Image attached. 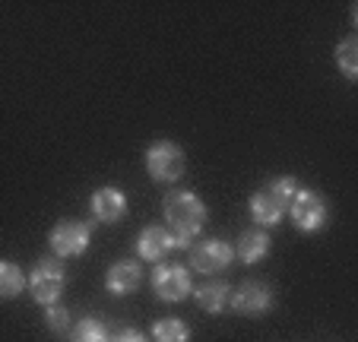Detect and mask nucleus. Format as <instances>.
Returning a JSON list of instances; mask_svg holds the SVG:
<instances>
[{
  "instance_id": "nucleus-1",
  "label": "nucleus",
  "mask_w": 358,
  "mask_h": 342,
  "mask_svg": "<svg viewBox=\"0 0 358 342\" xmlns=\"http://www.w3.org/2000/svg\"><path fill=\"white\" fill-rule=\"evenodd\" d=\"M162 215L175 244H190L206 222V203L190 190H171L162 203Z\"/></svg>"
},
{
  "instance_id": "nucleus-2",
  "label": "nucleus",
  "mask_w": 358,
  "mask_h": 342,
  "mask_svg": "<svg viewBox=\"0 0 358 342\" xmlns=\"http://www.w3.org/2000/svg\"><path fill=\"white\" fill-rule=\"evenodd\" d=\"M298 190L295 178H276L273 184H266L264 190L250 197V215L260 222V225H276L285 213H289V203Z\"/></svg>"
},
{
  "instance_id": "nucleus-3",
  "label": "nucleus",
  "mask_w": 358,
  "mask_h": 342,
  "mask_svg": "<svg viewBox=\"0 0 358 342\" xmlns=\"http://www.w3.org/2000/svg\"><path fill=\"white\" fill-rule=\"evenodd\" d=\"M64 285H67V269H64V263L61 260H51V257L38 260V266L32 269V279H29V289H32L35 301L45 304V308L57 304Z\"/></svg>"
},
{
  "instance_id": "nucleus-4",
  "label": "nucleus",
  "mask_w": 358,
  "mask_h": 342,
  "mask_svg": "<svg viewBox=\"0 0 358 342\" xmlns=\"http://www.w3.org/2000/svg\"><path fill=\"white\" fill-rule=\"evenodd\" d=\"M146 171L152 181L171 184L184 175V149L169 140H159L146 149Z\"/></svg>"
},
{
  "instance_id": "nucleus-5",
  "label": "nucleus",
  "mask_w": 358,
  "mask_h": 342,
  "mask_svg": "<svg viewBox=\"0 0 358 342\" xmlns=\"http://www.w3.org/2000/svg\"><path fill=\"white\" fill-rule=\"evenodd\" d=\"M289 215L298 231H317L327 219V203L314 190H295V197L289 203Z\"/></svg>"
},
{
  "instance_id": "nucleus-6",
  "label": "nucleus",
  "mask_w": 358,
  "mask_h": 342,
  "mask_svg": "<svg viewBox=\"0 0 358 342\" xmlns=\"http://www.w3.org/2000/svg\"><path fill=\"white\" fill-rule=\"evenodd\" d=\"M152 292L169 304L184 301V298L194 292V285H190V273L184 266H178V263H162V266L156 269V276H152Z\"/></svg>"
},
{
  "instance_id": "nucleus-7",
  "label": "nucleus",
  "mask_w": 358,
  "mask_h": 342,
  "mask_svg": "<svg viewBox=\"0 0 358 342\" xmlns=\"http://www.w3.org/2000/svg\"><path fill=\"white\" fill-rule=\"evenodd\" d=\"M89 241H92V231H89L86 222H57L51 228V248L57 257H80L86 254Z\"/></svg>"
},
{
  "instance_id": "nucleus-8",
  "label": "nucleus",
  "mask_w": 358,
  "mask_h": 342,
  "mask_svg": "<svg viewBox=\"0 0 358 342\" xmlns=\"http://www.w3.org/2000/svg\"><path fill=\"white\" fill-rule=\"evenodd\" d=\"M231 308L244 317H260L273 308V292L266 282H257V279H248L241 282L231 295Z\"/></svg>"
},
{
  "instance_id": "nucleus-9",
  "label": "nucleus",
  "mask_w": 358,
  "mask_h": 342,
  "mask_svg": "<svg viewBox=\"0 0 358 342\" xmlns=\"http://www.w3.org/2000/svg\"><path fill=\"white\" fill-rule=\"evenodd\" d=\"M229 263H231V248L225 241H219V238H210V241H200L190 248V266L206 276L222 273Z\"/></svg>"
},
{
  "instance_id": "nucleus-10",
  "label": "nucleus",
  "mask_w": 358,
  "mask_h": 342,
  "mask_svg": "<svg viewBox=\"0 0 358 342\" xmlns=\"http://www.w3.org/2000/svg\"><path fill=\"white\" fill-rule=\"evenodd\" d=\"M175 238H171V231L165 225H146L140 231V241H136V250H140L143 260L156 263L162 260V257H169L171 250H175Z\"/></svg>"
},
{
  "instance_id": "nucleus-11",
  "label": "nucleus",
  "mask_w": 358,
  "mask_h": 342,
  "mask_svg": "<svg viewBox=\"0 0 358 342\" xmlns=\"http://www.w3.org/2000/svg\"><path fill=\"white\" fill-rule=\"evenodd\" d=\"M124 213H127V197L117 187H99L92 194V215L99 222H121Z\"/></svg>"
},
{
  "instance_id": "nucleus-12",
  "label": "nucleus",
  "mask_w": 358,
  "mask_h": 342,
  "mask_svg": "<svg viewBox=\"0 0 358 342\" xmlns=\"http://www.w3.org/2000/svg\"><path fill=\"white\" fill-rule=\"evenodd\" d=\"M140 282H143V266L136 260H117L105 276V285L115 295H130V292L140 289Z\"/></svg>"
},
{
  "instance_id": "nucleus-13",
  "label": "nucleus",
  "mask_w": 358,
  "mask_h": 342,
  "mask_svg": "<svg viewBox=\"0 0 358 342\" xmlns=\"http://www.w3.org/2000/svg\"><path fill=\"white\" fill-rule=\"evenodd\" d=\"M190 295H194V301L206 314H222L231 301V285H225V282H203L200 289H194Z\"/></svg>"
},
{
  "instance_id": "nucleus-14",
  "label": "nucleus",
  "mask_w": 358,
  "mask_h": 342,
  "mask_svg": "<svg viewBox=\"0 0 358 342\" xmlns=\"http://www.w3.org/2000/svg\"><path fill=\"white\" fill-rule=\"evenodd\" d=\"M235 254L241 257L244 263H260L270 254V235H266L264 228H248V231H241V238H238Z\"/></svg>"
},
{
  "instance_id": "nucleus-15",
  "label": "nucleus",
  "mask_w": 358,
  "mask_h": 342,
  "mask_svg": "<svg viewBox=\"0 0 358 342\" xmlns=\"http://www.w3.org/2000/svg\"><path fill=\"white\" fill-rule=\"evenodd\" d=\"M26 289V276L16 263L0 260V298H16Z\"/></svg>"
},
{
  "instance_id": "nucleus-16",
  "label": "nucleus",
  "mask_w": 358,
  "mask_h": 342,
  "mask_svg": "<svg viewBox=\"0 0 358 342\" xmlns=\"http://www.w3.org/2000/svg\"><path fill=\"white\" fill-rule=\"evenodd\" d=\"M336 64H339V70H343V76L349 83L358 80V38L355 35H349V38L336 48Z\"/></svg>"
},
{
  "instance_id": "nucleus-17",
  "label": "nucleus",
  "mask_w": 358,
  "mask_h": 342,
  "mask_svg": "<svg viewBox=\"0 0 358 342\" xmlns=\"http://www.w3.org/2000/svg\"><path fill=\"white\" fill-rule=\"evenodd\" d=\"M152 339L156 342H187L190 339V329L184 320H175V317H165L152 327Z\"/></svg>"
},
{
  "instance_id": "nucleus-18",
  "label": "nucleus",
  "mask_w": 358,
  "mask_h": 342,
  "mask_svg": "<svg viewBox=\"0 0 358 342\" xmlns=\"http://www.w3.org/2000/svg\"><path fill=\"white\" fill-rule=\"evenodd\" d=\"M73 342H105V327L92 317H86L73 327Z\"/></svg>"
},
{
  "instance_id": "nucleus-19",
  "label": "nucleus",
  "mask_w": 358,
  "mask_h": 342,
  "mask_svg": "<svg viewBox=\"0 0 358 342\" xmlns=\"http://www.w3.org/2000/svg\"><path fill=\"white\" fill-rule=\"evenodd\" d=\"M45 323H48V329L64 333V329L70 327V311L61 308V304H51V308H48V314H45Z\"/></svg>"
},
{
  "instance_id": "nucleus-20",
  "label": "nucleus",
  "mask_w": 358,
  "mask_h": 342,
  "mask_svg": "<svg viewBox=\"0 0 358 342\" xmlns=\"http://www.w3.org/2000/svg\"><path fill=\"white\" fill-rule=\"evenodd\" d=\"M105 342H146V336L140 329H117V333L105 336Z\"/></svg>"
}]
</instances>
